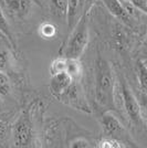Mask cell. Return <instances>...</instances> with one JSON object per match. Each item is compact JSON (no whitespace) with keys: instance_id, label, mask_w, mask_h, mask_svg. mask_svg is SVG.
I'll return each mask as SVG.
<instances>
[{"instance_id":"1","label":"cell","mask_w":147,"mask_h":148,"mask_svg":"<svg viewBox=\"0 0 147 148\" xmlns=\"http://www.w3.org/2000/svg\"><path fill=\"white\" fill-rule=\"evenodd\" d=\"M95 97L101 106L114 108V73L109 61L101 56L95 61Z\"/></svg>"},{"instance_id":"2","label":"cell","mask_w":147,"mask_h":148,"mask_svg":"<svg viewBox=\"0 0 147 148\" xmlns=\"http://www.w3.org/2000/svg\"><path fill=\"white\" fill-rule=\"evenodd\" d=\"M86 11L71 30V34L62 50V56L67 59H80L89 44V22Z\"/></svg>"},{"instance_id":"3","label":"cell","mask_w":147,"mask_h":148,"mask_svg":"<svg viewBox=\"0 0 147 148\" xmlns=\"http://www.w3.org/2000/svg\"><path fill=\"white\" fill-rule=\"evenodd\" d=\"M12 137L16 147H29L33 143V126L28 112L21 114L13 124Z\"/></svg>"},{"instance_id":"4","label":"cell","mask_w":147,"mask_h":148,"mask_svg":"<svg viewBox=\"0 0 147 148\" xmlns=\"http://www.w3.org/2000/svg\"><path fill=\"white\" fill-rule=\"evenodd\" d=\"M0 5L10 18L22 21L28 19L34 7H40V2L38 0H1Z\"/></svg>"},{"instance_id":"5","label":"cell","mask_w":147,"mask_h":148,"mask_svg":"<svg viewBox=\"0 0 147 148\" xmlns=\"http://www.w3.org/2000/svg\"><path fill=\"white\" fill-rule=\"evenodd\" d=\"M62 103L79 110L84 113H91L90 106L86 102L82 88L79 85V81H73V83L67 87V90L59 97Z\"/></svg>"},{"instance_id":"6","label":"cell","mask_w":147,"mask_h":148,"mask_svg":"<svg viewBox=\"0 0 147 148\" xmlns=\"http://www.w3.org/2000/svg\"><path fill=\"white\" fill-rule=\"evenodd\" d=\"M121 93H122L124 108L128 116L129 121L133 124L137 125L142 122V110L141 105L137 102V99L135 97L132 90L129 88L127 83L123 80L121 82Z\"/></svg>"},{"instance_id":"7","label":"cell","mask_w":147,"mask_h":148,"mask_svg":"<svg viewBox=\"0 0 147 148\" xmlns=\"http://www.w3.org/2000/svg\"><path fill=\"white\" fill-rule=\"evenodd\" d=\"M101 125L104 133V136L114 137L120 139L124 134V127L118 121V118L111 112V110L106 111L101 117Z\"/></svg>"},{"instance_id":"8","label":"cell","mask_w":147,"mask_h":148,"mask_svg":"<svg viewBox=\"0 0 147 148\" xmlns=\"http://www.w3.org/2000/svg\"><path fill=\"white\" fill-rule=\"evenodd\" d=\"M73 81L74 80L67 72L53 74L51 75V80H50V92L55 99H59V97L67 90V87L73 83Z\"/></svg>"},{"instance_id":"9","label":"cell","mask_w":147,"mask_h":148,"mask_svg":"<svg viewBox=\"0 0 147 148\" xmlns=\"http://www.w3.org/2000/svg\"><path fill=\"white\" fill-rule=\"evenodd\" d=\"M102 1L112 16H114L115 18L123 21L126 25L131 23V14L126 10L122 0H102Z\"/></svg>"},{"instance_id":"10","label":"cell","mask_w":147,"mask_h":148,"mask_svg":"<svg viewBox=\"0 0 147 148\" xmlns=\"http://www.w3.org/2000/svg\"><path fill=\"white\" fill-rule=\"evenodd\" d=\"M81 1L82 0H69V7H67V21L69 31L73 29V27L76 25L81 16H79V11L81 8Z\"/></svg>"},{"instance_id":"11","label":"cell","mask_w":147,"mask_h":148,"mask_svg":"<svg viewBox=\"0 0 147 148\" xmlns=\"http://www.w3.org/2000/svg\"><path fill=\"white\" fill-rule=\"evenodd\" d=\"M0 32L2 33L3 37L7 38V40L9 41L11 48H12L13 50L17 49V43H16L14 38H13L12 33H11L10 27H9V23H8V21H7L6 14H5V11H3L1 5H0Z\"/></svg>"},{"instance_id":"12","label":"cell","mask_w":147,"mask_h":148,"mask_svg":"<svg viewBox=\"0 0 147 148\" xmlns=\"http://www.w3.org/2000/svg\"><path fill=\"white\" fill-rule=\"evenodd\" d=\"M67 72L74 81H80L83 74V65L80 59H67Z\"/></svg>"},{"instance_id":"13","label":"cell","mask_w":147,"mask_h":148,"mask_svg":"<svg viewBox=\"0 0 147 148\" xmlns=\"http://www.w3.org/2000/svg\"><path fill=\"white\" fill-rule=\"evenodd\" d=\"M50 5L55 16L61 18H67L69 0H50Z\"/></svg>"},{"instance_id":"14","label":"cell","mask_w":147,"mask_h":148,"mask_svg":"<svg viewBox=\"0 0 147 148\" xmlns=\"http://www.w3.org/2000/svg\"><path fill=\"white\" fill-rule=\"evenodd\" d=\"M137 79L139 82V86L143 92L147 93V65L145 61H138L136 65Z\"/></svg>"},{"instance_id":"15","label":"cell","mask_w":147,"mask_h":148,"mask_svg":"<svg viewBox=\"0 0 147 148\" xmlns=\"http://www.w3.org/2000/svg\"><path fill=\"white\" fill-rule=\"evenodd\" d=\"M39 34L45 40L54 39L56 36V27L52 22H43L39 27Z\"/></svg>"},{"instance_id":"16","label":"cell","mask_w":147,"mask_h":148,"mask_svg":"<svg viewBox=\"0 0 147 148\" xmlns=\"http://www.w3.org/2000/svg\"><path fill=\"white\" fill-rule=\"evenodd\" d=\"M67 59L64 56H60L59 58L54 59L51 62V66H50V73L51 75L62 72H67Z\"/></svg>"},{"instance_id":"17","label":"cell","mask_w":147,"mask_h":148,"mask_svg":"<svg viewBox=\"0 0 147 148\" xmlns=\"http://www.w3.org/2000/svg\"><path fill=\"white\" fill-rule=\"evenodd\" d=\"M98 147L101 148H122L125 147L121 139H117L114 137H107L105 136L104 138L98 143Z\"/></svg>"},{"instance_id":"18","label":"cell","mask_w":147,"mask_h":148,"mask_svg":"<svg viewBox=\"0 0 147 148\" xmlns=\"http://www.w3.org/2000/svg\"><path fill=\"white\" fill-rule=\"evenodd\" d=\"M10 93L9 79L3 72H0V96H7Z\"/></svg>"},{"instance_id":"19","label":"cell","mask_w":147,"mask_h":148,"mask_svg":"<svg viewBox=\"0 0 147 148\" xmlns=\"http://www.w3.org/2000/svg\"><path fill=\"white\" fill-rule=\"evenodd\" d=\"M70 147L72 148H87L91 147V144L89 140H86L84 138H76L73 142H71Z\"/></svg>"},{"instance_id":"20","label":"cell","mask_w":147,"mask_h":148,"mask_svg":"<svg viewBox=\"0 0 147 148\" xmlns=\"http://www.w3.org/2000/svg\"><path fill=\"white\" fill-rule=\"evenodd\" d=\"M9 65V54L7 52H0V72H5Z\"/></svg>"},{"instance_id":"21","label":"cell","mask_w":147,"mask_h":148,"mask_svg":"<svg viewBox=\"0 0 147 148\" xmlns=\"http://www.w3.org/2000/svg\"><path fill=\"white\" fill-rule=\"evenodd\" d=\"M137 9L147 13V0H129Z\"/></svg>"},{"instance_id":"22","label":"cell","mask_w":147,"mask_h":148,"mask_svg":"<svg viewBox=\"0 0 147 148\" xmlns=\"http://www.w3.org/2000/svg\"><path fill=\"white\" fill-rule=\"evenodd\" d=\"M7 132H8V125L5 122L0 121V139H2V138L6 137Z\"/></svg>"},{"instance_id":"23","label":"cell","mask_w":147,"mask_h":148,"mask_svg":"<svg viewBox=\"0 0 147 148\" xmlns=\"http://www.w3.org/2000/svg\"><path fill=\"white\" fill-rule=\"evenodd\" d=\"M83 1H84V3H85V6H86V9L84 10V11L89 12V11H90V9H91V8H92V6L94 5L95 0H83Z\"/></svg>"},{"instance_id":"24","label":"cell","mask_w":147,"mask_h":148,"mask_svg":"<svg viewBox=\"0 0 147 148\" xmlns=\"http://www.w3.org/2000/svg\"><path fill=\"white\" fill-rule=\"evenodd\" d=\"M146 117H147V107H146Z\"/></svg>"},{"instance_id":"25","label":"cell","mask_w":147,"mask_h":148,"mask_svg":"<svg viewBox=\"0 0 147 148\" xmlns=\"http://www.w3.org/2000/svg\"><path fill=\"white\" fill-rule=\"evenodd\" d=\"M0 108H1V102H0Z\"/></svg>"},{"instance_id":"26","label":"cell","mask_w":147,"mask_h":148,"mask_svg":"<svg viewBox=\"0 0 147 148\" xmlns=\"http://www.w3.org/2000/svg\"><path fill=\"white\" fill-rule=\"evenodd\" d=\"M145 63H146V65H147V61H145Z\"/></svg>"},{"instance_id":"27","label":"cell","mask_w":147,"mask_h":148,"mask_svg":"<svg viewBox=\"0 0 147 148\" xmlns=\"http://www.w3.org/2000/svg\"><path fill=\"white\" fill-rule=\"evenodd\" d=\"M128 1H129V0H128Z\"/></svg>"}]
</instances>
